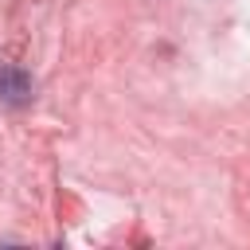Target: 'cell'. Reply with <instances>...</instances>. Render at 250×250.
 I'll use <instances>...</instances> for the list:
<instances>
[{"instance_id":"1","label":"cell","mask_w":250,"mask_h":250,"mask_svg":"<svg viewBox=\"0 0 250 250\" xmlns=\"http://www.w3.org/2000/svg\"><path fill=\"white\" fill-rule=\"evenodd\" d=\"M31 94H35L31 78H27L20 66L0 62V102H8V105H27V102H31Z\"/></svg>"}]
</instances>
